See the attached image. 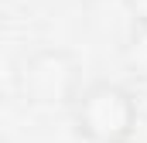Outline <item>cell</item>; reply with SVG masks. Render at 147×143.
Here are the masks:
<instances>
[{
    "label": "cell",
    "instance_id": "6da1fadb",
    "mask_svg": "<svg viewBox=\"0 0 147 143\" xmlns=\"http://www.w3.org/2000/svg\"><path fill=\"white\" fill-rule=\"evenodd\" d=\"M72 123L89 143H127L137 130V99L116 82H96L72 102Z\"/></svg>",
    "mask_w": 147,
    "mask_h": 143
},
{
    "label": "cell",
    "instance_id": "7a4b0ae2",
    "mask_svg": "<svg viewBox=\"0 0 147 143\" xmlns=\"http://www.w3.org/2000/svg\"><path fill=\"white\" fill-rule=\"evenodd\" d=\"M79 61H75L72 51L65 48H41L34 55L24 58V65L17 72V89L21 96L31 102V106H45V109H55V106H69L79 99Z\"/></svg>",
    "mask_w": 147,
    "mask_h": 143
},
{
    "label": "cell",
    "instance_id": "3957f363",
    "mask_svg": "<svg viewBox=\"0 0 147 143\" xmlns=\"http://www.w3.org/2000/svg\"><path fill=\"white\" fill-rule=\"evenodd\" d=\"M123 61L134 78L147 82V24H134V31L123 44Z\"/></svg>",
    "mask_w": 147,
    "mask_h": 143
},
{
    "label": "cell",
    "instance_id": "277c9868",
    "mask_svg": "<svg viewBox=\"0 0 147 143\" xmlns=\"http://www.w3.org/2000/svg\"><path fill=\"white\" fill-rule=\"evenodd\" d=\"M123 7L134 17V24H147V0H123Z\"/></svg>",
    "mask_w": 147,
    "mask_h": 143
}]
</instances>
